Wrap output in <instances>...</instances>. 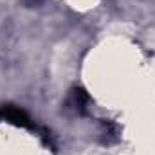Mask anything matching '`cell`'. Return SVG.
Instances as JSON below:
<instances>
[{
  "mask_svg": "<svg viewBox=\"0 0 155 155\" xmlns=\"http://www.w3.org/2000/svg\"><path fill=\"white\" fill-rule=\"evenodd\" d=\"M87 103H88V96L85 90L81 88H74L71 97H69V107L76 112V114H85L87 110Z\"/></svg>",
  "mask_w": 155,
  "mask_h": 155,
  "instance_id": "obj_2",
  "label": "cell"
},
{
  "mask_svg": "<svg viewBox=\"0 0 155 155\" xmlns=\"http://www.w3.org/2000/svg\"><path fill=\"white\" fill-rule=\"evenodd\" d=\"M0 121H7L15 126H20V128H27V130H38L35 121L29 117V114L15 105H2L0 107Z\"/></svg>",
  "mask_w": 155,
  "mask_h": 155,
  "instance_id": "obj_1",
  "label": "cell"
}]
</instances>
